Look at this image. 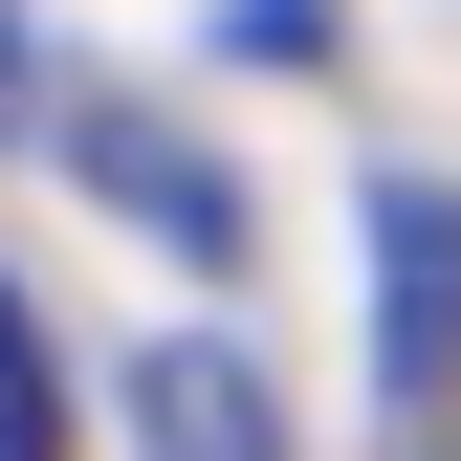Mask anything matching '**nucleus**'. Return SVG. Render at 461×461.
<instances>
[{"label": "nucleus", "mask_w": 461, "mask_h": 461, "mask_svg": "<svg viewBox=\"0 0 461 461\" xmlns=\"http://www.w3.org/2000/svg\"><path fill=\"white\" fill-rule=\"evenodd\" d=\"M374 352H395V439H418L461 395V198H418V176L374 198Z\"/></svg>", "instance_id": "f257e3e1"}, {"label": "nucleus", "mask_w": 461, "mask_h": 461, "mask_svg": "<svg viewBox=\"0 0 461 461\" xmlns=\"http://www.w3.org/2000/svg\"><path fill=\"white\" fill-rule=\"evenodd\" d=\"M132 461H285V418H264V352L176 330V352L132 374Z\"/></svg>", "instance_id": "f03ea898"}, {"label": "nucleus", "mask_w": 461, "mask_h": 461, "mask_svg": "<svg viewBox=\"0 0 461 461\" xmlns=\"http://www.w3.org/2000/svg\"><path fill=\"white\" fill-rule=\"evenodd\" d=\"M67 154H88V176L132 198V220H154V242H176V264H220V242H242V198H220L198 154L154 132V110H67Z\"/></svg>", "instance_id": "7ed1b4c3"}, {"label": "nucleus", "mask_w": 461, "mask_h": 461, "mask_svg": "<svg viewBox=\"0 0 461 461\" xmlns=\"http://www.w3.org/2000/svg\"><path fill=\"white\" fill-rule=\"evenodd\" d=\"M0 461H67V374H44V330H23V285H0Z\"/></svg>", "instance_id": "20e7f679"}, {"label": "nucleus", "mask_w": 461, "mask_h": 461, "mask_svg": "<svg viewBox=\"0 0 461 461\" xmlns=\"http://www.w3.org/2000/svg\"><path fill=\"white\" fill-rule=\"evenodd\" d=\"M23 110H44V67H23V0H0V132H23Z\"/></svg>", "instance_id": "39448f33"}]
</instances>
